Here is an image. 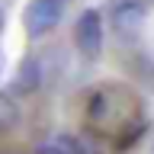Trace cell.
Wrapping results in <instances>:
<instances>
[{"label": "cell", "mask_w": 154, "mask_h": 154, "mask_svg": "<svg viewBox=\"0 0 154 154\" xmlns=\"http://www.w3.org/2000/svg\"><path fill=\"white\" fill-rule=\"evenodd\" d=\"M67 0H29L26 13H23V26L29 38H42L61 23Z\"/></svg>", "instance_id": "cell-1"}, {"label": "cell", "mask_w": 154, "mask_h": 154, "mask_svg": "<svg viewBox=\"0 0 154 154\" xmlns=\"http://www.w3.org/2000/svg\"><path fill=\"white\" fill-rule=\"evenodd\" d=\"M74 42H77V51L87 58H100L103 51V16L96 10H84L77 16V26H74Z\"/></svg>", "instance_id": "cell-2"}, {"label": "cell", "mask_w": 154, "mask_h": 154, "mask_svg": "<svg viewBox=\"0 0 154 154\" xmlns=\"http://www.w3.org/2000/svg\"><path fill=\"white\" fill-rule=\"evenodd\" d=\"M144 7L138 3V0H122V3H116L112 7V16H109V23H112V32L119 38H125V42H132V38L141 35V26H144Z\"/></svg>", "instance_id": "cell-3"}, {"label": "cell", "mask_w": 154, "mask_h": 154, "mask_svg": "<svg viewBox=\"0 0 154 154\" xmlns=\"http://www.w3.org/2000/svg\"><path fill=\"white\" fill-rule=\"evenodd\" d=\"M35 154H84V148L71 135H51L35 148Z\"/></svg>", "instance_id": "cell-4"}, {"label": "cell", "mask_w": 154, "mask_h": 154, "mask_svg": "<svg viewBox=\"0 0 154 154\" xmlns=\"http://www.w3.org/2000/svg\"><path fill=\"white\" fill-rule=\"evenodd\" d=\"M16 103H13V100H10L7 93H0V132H7L10 125L16 122Z\"/></svg>", "instance_id": "cell-5"}, {"label": "cell", "mask_w": 154, "mask_h": 154, "mask_svg": "<svg viewBox=\"0 0 154 154\" xmlns=\"http://www.w3.org/2000/svg\"><path fill=\"white\" fill-rule=\"evenodd\" d=\"M3 67H7V55H3V48H0V77H3Z\"/></svg>", "instance_id": "cell-6"}, {"label": "cell", "mask_w": 154, "mask_h": 154, "mask_svg": "<svg viewBox=\"0 0 154 154\" xmlns=\"http://www.w3.org/2000/svg\"><path fill=\"white\" fill-rule=\"evenodd\" d=\"M0 32H3V10H0Z\"/></svg>", "instance_id": "cell-7"}, {"label": "cell", "mask_w": 154, "mask_h": 154, "mask_svg": "<svg viewBox=\"0 0 154 154\" xmlns=\"http://www.w3.org/2000/svg\"><path fill=\"white\" fill-rule=\"evenodd\" d=\"M151 154H154V148H151Z\"/></svg>", "instance_id": "cell-8"}]
</instances>
